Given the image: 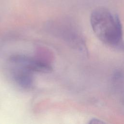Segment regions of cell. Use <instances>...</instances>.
I'll use <instances>...</instances> for the list:
<instances>
[{"instance_id": "obj_3", "label": "cell", "mask_w": 124, "mask_h": 124, "mask_svg": "<svg viewBox=\"0 0 124 124\" xmlns=\"http://www.w3.org/2000/svg\"><path fill=\"white\" fill-rule=\"evenodd\" d=\"M31 71L18 66L14 71L13 76L16 82L22 88L30 89L33 85V77Z\"/></svg>"}, {"instance_id": "obj_2", "label": "cell", "mask_w": 124, "mask_h": 124, "mask_svg": "<svg viewBox=\"0 0 124 124\" xmlns=\"http://www.w3.org/2000/svg\"><path fill=\"white\" fill-rule=\"evenodd\" d=\"M10 61L18 66L27 69L31 72L50 73L52 70L51 66L48 64L24 55L13 56L10 58Z\"/></svg>"}, {"instance_id": "obj_1", "label": "cell", "mask_w": 124, "mask_h": 124, "mask_svg": "<svg viewBox=\"0 0 124 124\" xmlns=\"http://www.w3.org/2000/svg\"><path fill=\"white\" fill-rule=\"evenodd\" d=\"M90 22L94 33L103 43L113 46L122 43V27L117 15L106 8H98L92 13Z\"/></svg>"}]
</instances>
